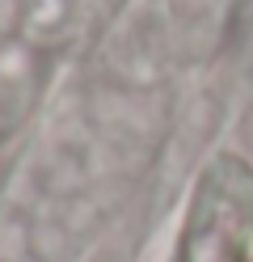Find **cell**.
Segmentation results:
<instances>
[{"instance_id": "cell-3", "label": "cell", "mask_w": 253, "mask_h": 262, "mask_svg": "<svg viewBox=\"0 0 253 262\" xmlns=\"http://www.w3.org/2000/svg\"><path fill=\"white\" fill-rule=\"evenodd\" d=\"M9 26H13V0H0V38H5Z\"/></svg>"}, {"instance_id": "cell-1", "label": "cell", "mask_w": 253, "mask_h": 262, "mask_svg": "<svg viewBox=\"0 0 253 262\" xmlns=\"http://www.w3.org/2000/svg\"><path fill=\"white\" fill-rule=\"evenodd\" d=\"M236 237H241V211L224 190H207L198 199V211L186 233L181 262H232Z\"/></svg>"}, {"instance_id": "cell-2", "label": "cell", "mask_w": 253, "mask_h": 262, "mask_svg": "<svg viewBox=\"0 0 253 262\" xmlns=\"http://www.w3.org/2000/svg\"><path fill=\"white\" fill-rule=\"evenodd\" d=\"M34 102L30 47H0V131H9Z\"/></svg>"}]
</instances>
